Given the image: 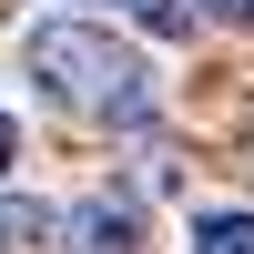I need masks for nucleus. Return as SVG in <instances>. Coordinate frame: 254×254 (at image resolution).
I'll use <instances>...</instances> for the list:
<instances>
[{
    "mask_svg": "<svg viewBox=\"0 0 254 254\" xmlns=\"http://www.w3.org/2000/svg\"><path fill=\"white\" fill-rule=\"evenodd\" d=\"M10 173H20V112L0 102V183H10Z\"/></svg>",
    "mask_w": 254,
    "mask_h": 254,
    "instance_id": "423d86ee",
    "label": "nucleus"
},
{
    "mask_svg": "<svg viewBox=\"0 0 254 254\" xmlns=\"http://www.w3.org/2000/svg\"><path fill=\"white\" fill-rule=\"evenodd\" d=\"M203 10H214V20H244V31H254V0H203Z\"/></svg>",
    "mask_w": 254,
    "mask_h": 254,
    "instance_id": "0eeeda50",
    "label": "nucleus"
},
{
    "mask_svg": "<svg viewBox=\"0 0 254 254\" xmlns=\"http://www.w3.org/2000/svg\"><path fill=\"white\" fill-rule=\"evenodd\" d=\"M20 81H31L61 122H92V132H132V122L163 112L153 51L122 41L112 20H81V10H51V20L20 31Z\"/></svg>",
    "mask_w": 254,
    "mask_h": 254,
    "instance_id": "f257e3e1",
    "label": "nucleus"
},
{
    "mask_svg": "<svg viewBox=\"0 0 254 254\" xmlns=\"http://www.w3.org/2000/svg\"><path fill=\"white\" fill-rule=\"evenodd\" d=\"M71 10H112V20H142L153 41H183V31H193V0H71Z\"/></svg>",
    "mask_w": 254,
    "mask_h": 254,
    "instance_id": "39448f33",
    "label": "nucleus"
},
{
    "mask_svg": "<svg viewBox=\"0 0 254 254\" xmlns=\"http://www.w3.org/2000/svg\"><path fill=\"white\" fill-rule=\"evenodd\" d=\"M183 254H254V203H193L183 214Z\"/></svg>",
    "mask_w": 254,
    "mask_h": 254,
    "instance_id": "20e7f679",
    "label": "nucleus"
},
{
    "mask_svg": "<svg viewBox=\"0 0 254 254\" xmlns=\"http://www.w3.org/2000/svg\"><path fill=\"white\" fill-rule=\"evenodd\" d=\"M61 234H71V214H61V203H20V193H0V254H51Z\"/></svg>",
    "mask_w": 254,
    "mask_h": 254,
    "instance_id": "7ed1b4c3",
    "label": "nucleus"
},
{
    "mask_svg": "<svg viewBox=\"0 0 254 254\" xmlns=\"http://www.w3.org/2000/svg\"><path fill=\"white\" fill-rule=\"evenodd\" d=\"M71 254H142V203H132V193L71 203Z\"/></svg>",
    "mask_w": 254,
    "mask_h": 254,
    "instance_id": "f03ea898",
    "label": "nucleus"
}]
</instances>
